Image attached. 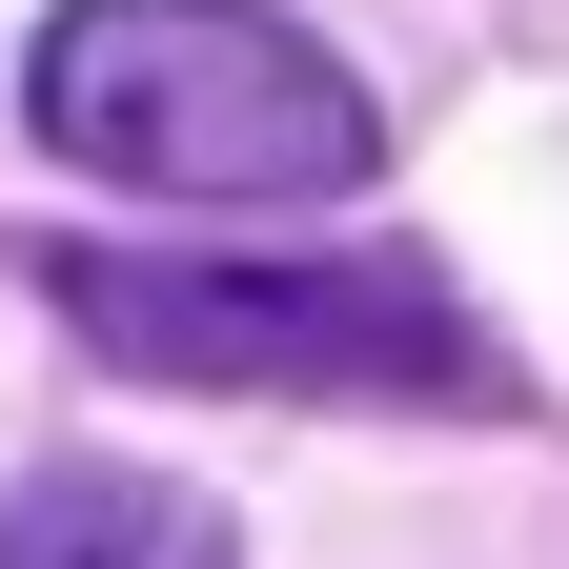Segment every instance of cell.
<instances>
[{
	"mask_svg": "<svg viewBox=\"0 0 569 569\" xmlns=\"http://www.w3.org/2000/svg\"><path fill=\"white\" fill-rule=\"evenodd\" d=\"M21 102H41L61 163L163 183V203H346L387 163L367 82L306 21H264V0H61Z\"/></svg>",
	"mask_w": 569,
	"mask_h": 569,
	"instance_id": "obj_1",
	"label": "cell"
},
{
	"mask_svg": "<svg viewBox=\"0 0 569 569\" xmlns=\"http://www.w3.org/2000/svg\"><path fill=\"white\" fill-rule=\"evenodd\" d=\"M0 569H244V529L163 468H41L0 509Z\"/></svg>",
	"mask_w": 569,
	"mask_h": 569,
	"instance_id": "obj_3",
	"label": "cell"
},
{
	"mask_svg": "<svg viewBox=\"0 0 569 569\" xmlns=\"http://www.w3.org/2000/svg\"><path fill=\"white\" fill-rule=\"evenodd\" d=\"M61 326L142 387H306V407H509L427 264H61Z\"/></svg>",
	"mask_w": 569,
	"mask_h": 569,
	"instance_id": "obj_2",
	"label": "cell"
}]
</instances>
